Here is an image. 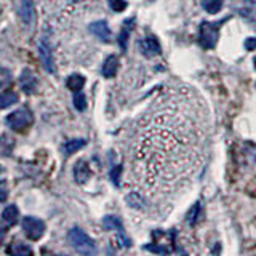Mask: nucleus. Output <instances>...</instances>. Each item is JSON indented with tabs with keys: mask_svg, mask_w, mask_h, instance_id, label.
Masks as SVG:
<instances>
[{
	"mask_svg": "<svg viewBox=\"0 0 256 256\" xmlns=\"http://www.w3.org/2000/svg\"><path fill=\"white\" fill-rule=\"evenodd\" d=\"M146 248H148L149 252H154V253H162V254L168 253L166 248H160V246H156V245H154V246H152V245H148Z\"/></svg>",
	"mask_w": 256,
	"mask_h": 256,
	"instance_id": "obj_28",
	"label": "nucleus"
},
{
	"mask_svg": "<svg viewBox=\"0 0 256 256\" xmlns=\"http://www.w3.org/2000/svg\"><path fill=\"white\" fill-rule=\"evenodd\" d=\"M18 218H20V210L16 205H8L4 208L2 212V221L8 226H12V224H16L18 222Z\"/></svg>",
	"mask_w": 256,
	"mask_h": 256,
	"instance_id": "obj_16",
	"label": "nucleus"
},
{
	"mask_svg": "<svg viewBox=\"0 0 256 256\" xmlns=\"http://www.w3.org/2000/svg\"><path fill=\"white\" fill-rule=\"evenodd\" d=\"M253 62H254V69H256V58L253 60Z\"/></svg>",
	"mask_w": 256,
	"mask_h": 256,
	"instance_id": "obj_30",
	"label": "nucleus"
},
{
	"mask_svg": "<svg viewBox=\"0 0 256 256\" xmlns=\"http://www.w3.org/2000/svg\"><path fill=\"white\" fill-rule=\"evenodd\" d=\"M125 202L130 205L134 210H146V198H144L140 192H130L126 197H125Z\"/></svg>",
	"mask_w": 256,
	"mask_h": 256,
	"instance_id": "obj_15",
	"label": "nucleus"
},
{
	"mask_svg": "<svg viewBox=\"0 0 256 256\" xmlns=\"http://www.w3.org/2000/svg\"><path fill=\"white\" fill-rule=\"evenodd\" d=\"M202 6L206 13L216 14L221 12L222 8V0H202Z\"/></svg>",
	"mask_w": 256,
	"mask_h": 256,
	"instance_id": "obj_19",
	"label": "nucleus"
},
{
	"mask_svg": "<svg viewBox=\"0 0 256 256\" xmlns=\"http://www.w3.org/2000/svg\"><path fill=\"white\" fill-rule=\"evenodd\" d=\"M149 2H152V0H149Z\"/></svg>",
	"mask_w": 256,
	"mask_h": 256,
	"instance_id": "obj_31",
	"label": "nucleus"
},
{
	"mask_svg": "<svg viewBox=\"0 0 256 256\" xmlns=\"http://www.w3.org/2000/svg\"><path fill=\"white\" fill-rule=\"evenodd\" d=\"M232 8L256 26V2L253 0H232Z\"/></svg>",
	"mask_w": 256,
	"mask_h": 256,
	"instance_id": "obj_7",
	"label": "nucleus"
},
{
	"mask_svg": "<svg viewBox=\"0 0 256 256\" xmlns=\"http://www.w3.org/2000/svg\"><path fill=\"white\" fill-rule=\"evenodd\" d=\"M102 228L108 229V230H117L118 234V240H120V245L122 246H130L132 245V240L125 236L124 232V226H122V221H120L118 216H106L102 220Z\"/></svg>",
	"mask_w": 256,
	"mask_h": 256,
	"instance_id": "obj_6",
	"label": "nucleus"
},
{
	"mask_svg": "<svg viewBox=\"0 0 256 256\" xmlns=\"http://www.w3.org/2000/svg\"><path fill=\"white\" fill-rule=\"evenodd\" d=\"M90 32L93 36H96L100 40H104V42H109L112 34H110V29L108 26L106 21H94L90 24Z\"/></svg>",
	"mask_w": 256,
	"mask_h": 256,
	"instance_id": "obj_10",
	"label": "nucleus"
},
{
	"mask_svg": "<svg viewBox=\"0 0 256 256\" xmlns=\"http://www.w3.org/2000/svg\"><path fill=\"white\" fill-rule=\"evenodd\" d=\"M66 85H68L69 90H70V92H74V93L82 92V88H84V85H85V77H84V76H80V74H72V76L68 77Z\"/></svg>",
	"mask_w": 256,
	"mask_h": 256,
	"instance_id": "obj_17",
	"label": "nucleus"
},
{
	"mask_svg": "<svg viewBox=\"0 0 256 256\" xmlns=\"http://www.w3.org/2000/svg\"><path fill=\"white\" fill-rule=\"evenodd\" d=\"M38 56H40V60H42L44 68H45L48 72H52V74H54V72H56V68H54V61H53L52 48H50V45H48V42H46L45 38L38 44Z\"/></svg>",
	"mask_w": 256,
	"mask_h": 256,
	"instance_id": "obj_8",
	"label": "nucleus"
},
{
	"mask_svg": "<svg viewBox=\"0 0 256 256\" xmlns=\"http://www.w3.org/2000/svg\"><path fill=\"white\" fill-rule=\"evenodd\" d=\"M109 5H110V8H112V10H114L116 13L124 12L125 8L128 6V4L125 2V0H109Z\"/></svg>",
	"mask_w": 256,
	"mask_h": 256,
	"instance_id": "obj_23",
	"label": "nucleus"
},
{
	"mask_svg": "<svg viewBox=\"0 0 256 256\" xmlns=\"http://www.w3.org/2000/svg\"><path fill=\"white\" fill-rule=\"evenodd\" d=\"M68 240H69L70 246L74 248L77 253H82V254H94L96 253L94 240L90 238V236L80 228L70 229L68 234Z\"/></svg>",
	"mask_w": 256,
	"mask_h": 256,
	"instance_id": "obj_2",
	"label": "nucleus"
},
{
	"mask_svg": "<svg viewBox=\"0 0 256 256\" xmlns=\"http://www.w3.org/2000/svg\"><path fill=\"white\" fill-rule=\"evenodd\" d=\"M92 176V172H90V166H88V164L85 162V160H78V162L74 166V178L77 182L84 184L88 180H90Z\"/></svg>",
	"mask_w": 256,
	"mask_h": 256,
	"instance_id": "obj_13",
	"label": "nucleus"
},
{
	"mask_svg": "<svg viewBox=\"0 0 256 256\" xmlns=\"http://www.w3.org/2000/svg\"><path fill=\"white\" fill-rule=\"evenodd\" d=\"M117 70H118V58L117 56H108L106 61H104L102 64V76L106 77V78H112V77H116L117 74Z\"/></svg>",
	"mask_w": 256,
	"mask_h": 256,
	"instance_id": "obj_14",
	"label": "nucleus"
},
{
	"mask_svg": "<svg viewBox=\"0 0 256 256\" xmlns=\"http://www.w3.org/2000/svg\"><path fill=\"white\" fill-rule=\"evenodd\" d=\"M0 102H2V104H0V106H2V109L10 108V106H13V104L18 102V94L13 93V92H4Z\"/></svg>",
	"mask_w": 256,
	"mask_h": 256,
	"instance_id": "obj_20",
	"label": "nucleus"
},
{
	"mask_svg": "<svg viewBox=\"0 0 256 256\" xmlns=\"http://www.w3.org/2000/svg\"><path fill=\"white\" fill-rule=\"evenodd\" d=\"M86 144V141L85 140H70V141H68L66 144H64V152H66V156H70V154H74V152H77V150H80Z\"/></svg>",
	"mask_w": 256,
	"mask_h": 256,
	"instance_id": "obj_18",
	"label": "nucleus"
},
{
	"mask_svg": "<svg viewBox=\"0 0 256 256\" xmlns=\"http://www.w3.org/2000/svg\"><path fill=\"white\" fill-rule=\"evenodd\" d=\"M140 48H141L142 54L148 56V58H152V56L160 53V45L156 37H146L142 42H140Z\"/></svg>",
	"mask_w": 256,
	"mask_h": 256,
	"instance_id": "obj_11",
	"label": "nucleus"
},
{
	"mask_svg": "<svg viewBox=\"0 0 256 256\" xmlns=\"http://www.w3.org/2000/svg\"><path fill=\"white\" fill-rule=\"evenodd\" d=\"M180 114H168L164 109L150 117L134 149V173L146 188H158L166 182L172 188L178 180L194 173L197 152L192 148L190 130L178 133Z\"/></svg>",
	"mask_w": 256,
	"mask_h": 256,
	"instance_id": "obj_1",
	"label": "nucleus"
},
{
	"mask_svg": "<svg viewBox=\"0 0 256 256\" xmlns=\"http://www.w3.org/2000/svg\"><path fill=\"white\" fill-rule=\"evenodd\" d=\"M218 37H220L218 24L206 22V21H204L202 24H200L198 38H200V45H202L204 48H208V50L214 48L216 42H218Z\"/></svg>",
	"mask_w": 256,
	"mask_h": 256,
	"instance_id": "obj_3",
	"label": "nucleus"
},
{
	"mask_svg": "<svg viewBox=\"0 0 256 256\" xmlns=\"http://www.w3.org/2000/svg\"><path fill=\"white\" fill-rule=\"evenodd\" d=\"M74 104L78 110H85L86 108V98L82 94V92H77L76 93V98H74Z\"/></svg>",
	"mask_w": 256,
	"mask_h": 256,
	"instance_id": "obj_24",
	"label": "nucleus"
},
{
	"mask_svg": "<svg viewBox=\"0 0 256 256\" xmlns=\"http://www.w3.org/2000/svg\"><path fill=\"white\" fill-rule=\"evenodd\" d=\"M22 230L29 240H40L45 234V222L34 216H26L22 220Z\"/></svg>",
	"mask_w": 256,
	"mask_h": 256,
	"instance_id": "obj_4",
	"label": "nucleus"
},
{
	"mask_svg": "<svg viewBox=\"0 0 256 256\" xmlns=\"http://www.w3.org/2000/svg\"><path fill=\"white\" fill-rule=\"evenodd\" d=\"M245 48H246L248 52L254 50V48H256V38H254V37H248V38L245 40Z\"/></svg>",
	"mask_w": 256,
	"mask_h": 256,
	"instance_id": "obj_27",
	"label": "nucleus"
},
{
	"mask_svg": "<svg viewBox=\"0 0 256 256\" xmlns=\"http://www.w3.org/2000/svg\"><path fill=\"white\" fill-rule=\"evenodd\" d=\"M198 213H200V204L197 202L194 206L190 208V212L188 213V222L190 224V226H194V224L197 222V220H198Z\"/></svg>",
	"mask_w": 256,
	"mask_h": 256,
	"instance_id": "obj_22",
	"label": "nucleus"
},
{
	"mask_svg": "<svg viewBox=\"0 0 256 256\" xmlns=\"http://www.w3.org/2000/svg\"><path fill=\"white\" fill-rule=\"evenodd\" d=\"M6 125L13 128V130H24L32 124V114L29 109H18L13 110L10 116L6 117Z\"/></svg>",
	"mask_w": 256,
	"mask_h": 256,
	"instance_id": "obj_5",
	"label": "nucleus"
},
{
	"mask_svg": "<svg viewBox=\"0 0 256 256\" xmlns=\"http://www.w3.org/2000/svg\"><path fill=\"white\" fill-rule=\"evenodd\" d=\"M20 84L24 93H34L37 90V78L30 70H22V74L20 77Z\"/></svg>",
	"mask_w": 256,
	"mask_h": 256,
	"instance_id": "obj_12",
	"label": "nucleus"
},
{
	"mask_svg": "<svg viewBox=\"0 0 256 256\" xmlns=\"http://www.w3.org/2000/svg\"><path fill=\"white\" fill-rule=\"evenodd\" d=\"M133 22H134V20L126 21L124 29H122V34H120V37H118V44H120V46H122V50H125V48H126V38H128V36H130V32H132V24Z\"/></svg>",
	"mask_w": 256,
	"mask_h": 256,
	"instance_id": "obj_21",
	"label": "nucleus"
},
{
	"mask_svg": "<svg viewBox=\"0 0 256 256\" xmlns=\"http://www.w3.org/2000/svg\"><path fill=\"white\" fill-rule=\"evenodd\" d=\"M20 14L21 20L26 26H34L36 22V10H34V4L32 0H21V6H20Z\"/></svg>",
	"mask_w": 256,
	"mask_h": 256,
	"instance_id": "obj_9",
	"label": "nucleus"
},
{
	"mask_svg": "<svg viewBox=\"0 0 256 256\" xmlns=\"http://www.w3.org/2000/svg\"><path fill=\"white\" fill-rule=\"evenodd\" d=\"M120 173H122V166L120 165H117L116 168H112L110 170V180L116 186H120Z\"/></svg>",
	"mask_w": 256,
	"mask_h": 256,
	"instance_id": "obj_25",
	"label": "nucleus"
},
{
	"mask_svg": "<svg viewBox=\"0 0 256 256\" xmlns=\"http://www.w3.org/2000/svg\"><path fill=\"white\" fill-rule=\"evenodd\" d=\"M252 157H253V160L256 162V148H254V149H253V152H252Z\"/></svg>",
	"mask_w": 256,
	"mask_h": 256,
	"instance_id": "obj_29",
	"label": "nucleus"
},
{
	"mask_svg": "<svg viewBox=\"0 0 256 256\" xmlns=\"http://www.w3.org/2000/svg\"><path fill=\"white\" fill-rule=\"evenodd\" d=\"M10 253H13V254H32V250H30L29 246L16 245V246H13V248H12Z\"/></svg>",
	"mask_w": 256,
	"mask_h": 256,
	"instance_id": "obj_26",
	"label": "nucleus"
}]
</instances>
